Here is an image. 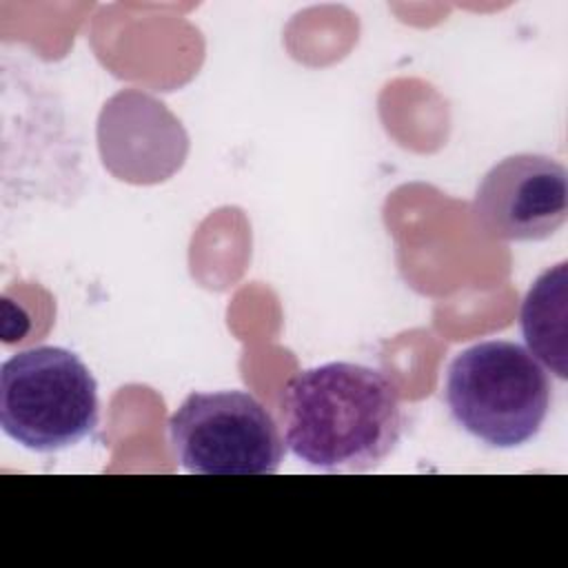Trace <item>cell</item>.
<instances>
[{
  "label": "cell",
  "mask_w": 568,
  "mask_h": 568,
  "mask_svg": "<svg viewBox=\"0 0 568 568\" xmlns=\"http://www.w3.org/2000/svg\"><path fill=\"white\" fill-rule=\"evenodd\" d=\"M280 410L286 448L326 473L379 466L404 428L395 384L355 362H326L297 373L282 393Z\"/></svg>",
  "instance_id": "obj_1"
},
{
  "label": "cell",
  "mask_w": 568,
  "mask_h": 568,
  "mask_svg": "<svg viewBox=\"0 0 568 568\" xmlns=\"http://www.w3.org/2000/svg\"><path fill=\"white\" fill-rule=\"evenodd\" d=\"M444 399L455 424L468 435L490 448H517L541 430L552 386L526 346L486 339L450 359Z\"/></svg>",
  "instance_id": "obj_2"
},
{
  "label": "cell",
  "mask_w": 568,
  "mask_h": 568,
  "mask_svg": "<svg viewBox=\"0 0 568 568\" xmlns=\"http://www.w3.org/2000/svg\"><path fill=\"white\" fill-rule=\"evenodd\" d=\"M100 422L98 382L62 346H33L0 366V426L36 453H58L87 439Z\"/></svg>",
  "instance_id": "obj_3"
},
{
  "label": "cell",
  "mask_w": 568,
  "mask_h": 568,
  "mask_svg": "<svg viewBox=\"0 0 568 568\" xmlns=\"http://www.w3.org/2000/svg\"><path fill=\"white\" fill-rule=\"evenodd\" d=\"M166 426L173 455L195 475H271L284 457L273 415L246 390L191 393Z\"/></svg>",
  "instance_id": "obj_4"
},
{
  "label": "cell",
  "mask_w": 568,
  "mask_h": 568,
  "mask_svg": "<svg viewBox=\"0 0 568 568\" xmlns=\"http://www.w3.org/2000/svg\"><path fill=\"white\" fill-rule=\"evenodd\" d=\"M477 226L495 240L537 242L568 215V173L550 155L513 153L493 164L473 200Z\"/></svg>",
  "instance_id": "obj_5"
},
{
  "label": "cell",
  "mask_w": 568,
  "mask_h": 568,
  "mask_svg": "<svg viewBox=\"0 0 568 568\" xmlns=\"http://www.w3.org/2000/svg\"><path fill=\"white\" fill-rule=\"evenodd\" d=\"M566 262L546 268L528 288L519 324L528 351L566 379Z\"/></svg>",
  "instance_id": "obj_6"
}]
</instances>
